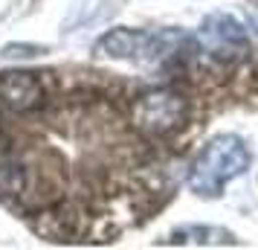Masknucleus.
<instances>
[{
  "instance_id": "1",
  "label": "nucleus",
  "mask_w": 258,
  "mask_h": 250,
  "mask_svg": "<svg viewBox=\"0 0 258 250\" xmlns=\"http://www.w3.org/2000/svg\"><path fill=\"white\" fill-rule=\"evenodd\" d=\"M249 148L238 134H218L198 152L188 172V186L200 198H218L229 180L249 169Z\"/></svg>"
},
{
  "instance_id": "2",
  "label": "nucleus",
  "mask_w": 258,
  "mask_h": 250,
  "mask_svg": "<svg viewBox=\"0 0 258 250\" xmlns=\"http://www.w3.org/2000/svg\"><path fill=\"white\" fill-rule=\"evenodd\" d=\"M131 122L145 137H171L188 122V99L171 87H154L134 99Z\"/></svg>"
},
{
  "instance_id": "3",
  "label": "nucleus",
  "mask_w": 258,
  "mask_h": 250,
  "mask_svg": "<svg viewBox=\"0 0 258 250\" xmlns=\"http://www.w3.org/2000/svg\"><path fill=\"white\" fill-rule=\"evenodd\" d=\"M198 41L203 44V49L223 61H235L241 59L249 49V38L241 21H235L232 15H209L200 24Z\"/></svg>"
},
{
  "instance_id": "4",
  "label": "nucleus",
  "mask_w": 258,
  "mask_h": 250,
  "mask_svg": "<svg viewBox=\"0 0 258 250\" xmlns=\"http://www.w3.org/2000/svg\"><path fill=\"white\" fill-rule=\"evenodd\" d=\"M0 102L18 114L38 111L44 105V82L38 79V73L29 70H3L0 73Z\"/></svg>"
},
{
  "instance_id": "5",
  "label": "nucleus",
  "mask_w": 258,
  "mask_h": 250,
  "mask_svg": "<svg viewBox=\"0 0 258 250\" xmlns=\"http://www.w3.org/2000/svg\"><path fill=\"white\" fill-rule=\"evenodd\" d=\"M165 244H171V247H238L241 241L226 227L188 224V227L171 230L168 238H165Z\"/></svg>"
}]
</instances>
